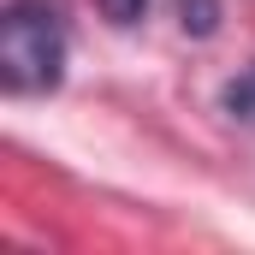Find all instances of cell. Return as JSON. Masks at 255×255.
Instances as JSON below:
<instances>
[{"mask_svg": "<svg viewBox=\"0 0 255 255\" xmlns=\"http://www.w3.org/2000/svg\"><path fill=\"white\" fill-rule=\"evenodd\" d=\"M65 77V18L54 0H12L0 18V83L12 95H48Z\"/></svg>", "mask_w": 255, "mask_h": 255, "instance_id": "1", "label": "cell"}, {"mask_svg": "<svg viewBox=\"0 0 255 255\" xmlns=\"http://www.w3.org/2000/svg\"><path fill=\"white\" fill-rule=\"evenodd\" d=\"M220 107H226L238 125H250V130H255V65H250V71H238V77L220 89Z\"/></svg>", "mask_w": 255, "mask_h": 255, "instance_id": "2", "label": "cell"}, {"mask_svg": "<svg viewBox=\"0 0 255 255\" xmlns=\"http://www.w3.org/2000/svg\"><path fill=\"white\" fill-rule=\"evenodd\" d=\"M178 24H184V36H214L220 30V0H178Z\"/></svg>", "mask_w": 255, "mask_h": 255, "instance_id": "3", "label": "cell"}, {"mask_svg": "<svg viewBox=\"0 0 255 255\" xmlns=\"http://www.w3.org/2000/svg\"><path fill=\"white\" fill-rule=\"evenodd\" d=\"M95 6H101V18H107V24H119V30L136 24V18L148 12V0H95Z\"/></svg>", "mask_w": 255, "mask_h": 255, "instance_id": "4", "label": "cell"}]
</instances>
